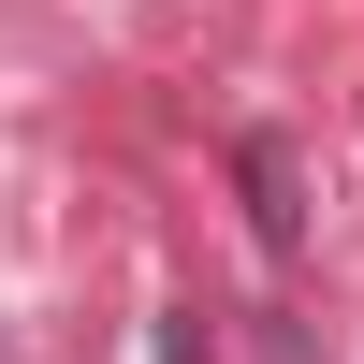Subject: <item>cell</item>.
I'll use <instances>...</instances> for the list:
<instances>
[{
  "label": "cell",
  "mask_w": 364,
  "mask_h": 364,
  "mask_svg": "<svg viewBox=\"0 0 364 364\" xmlns=\"http://www.w3.org/2000/svg\"><path fill=\"white\" fill-rule=\"evenodd\" d=\"M233 175H248V233H262V248H291V233H306V204H291V146L248 132V146H233Z\"/></svg>",
  "instance_id": "cell-1"
},
{
  "label": "cell",
  "mask_w": 364,
  "mask_h": 364,
  "mask_svg": "<svg viewBox=\"0 0 364 364\" xmlns=\"http://www.w3.org/2000/svg\"><path fill=\"white\" fill-rule=\"evenodd\" d=\"M161 364H204V336H190V321H161Z\"/></svg>",
  "instance_id": "cell-2"
}]
</instances>
